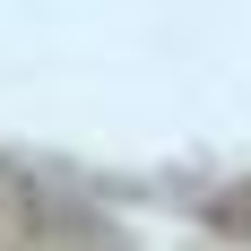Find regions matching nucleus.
Returning a JSON list of instances; mask_svg holds the SVG:
<instances>
[{
    "label": "nucleus",
    "mask_w": 251,
    "mask_h": 251,
    "mask_svg": "<svg viewBox=\"0 0 251 251\" xmlns=\"http://www.w3.org/2000/svg\"><path fill=\"white\" fill-rule=\"evenodd\" d=\"M0 251H130V234L61 165L0 148Z\"/></svg>",
    "instance_id": "1"
},
{
    "label": "nucleus",
    "mask_w": 251,
    "mask_h": 251,
    "mask_svg": "<svg viewBox=\"0 0 251 251\" xmlns=\"http://www.w3.org/2000/svg\"><path fill=\"white\" fill-rule=\"evenodd\" d=\"M200 251H251V208H243V217H226V226L208 234V243H200Z\"/></svg>",
    "instance_id": "2"
}]
</instances>
